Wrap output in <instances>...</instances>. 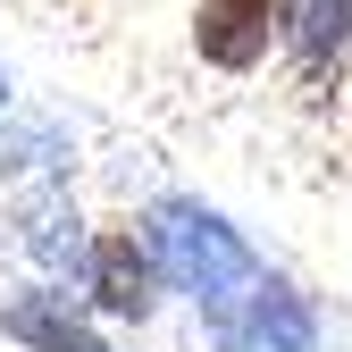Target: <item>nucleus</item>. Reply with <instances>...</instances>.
Returning <instances> with one entry per match:
<instances>
[{
  "label": "nucleus",
  "mask_w": 352,
  "mask_h": 352,
  "mask_svg": "<svg viewBox=\"0 0 352 352\" xmlns=\"http://www.w3.org/2000/svg\"><path fill=\"white\" fill-rule=\"evenodd\" d=\"M0 118H9V67H0Z\"/></svg>",
  "instance_id": "obj_9"
},
{
  "label": "nucleus",
  "mask_w": 352,
  "mask_h": 352,
  "mask_svg": "<svg viewBox=\"0 0 352 352\" xmlns=\"http://www.w3.org/2000/svg\"><path fill=\"white\" fill-rule=\"evenodd\" d=\"M210 344H218V352H319V311H311V294H302V285L269 277L235 319L210 327Z\"/></svg>",
  "instance_id": "obj_5"
},
{
  "label": "nucleus",
  "mask_w": 352,
  "mask_h": 352,
  "mask_svg": "<svg viewBox=\"0 0 352 352\" xmlns=\"http://www.w3.org/2000/svg\"><path fill=\"white\" fill-rule=\"evenodd\" d=\"M143 243H151V260H160L168 294H185L193 311H201V327L235 319L243 302L269 285L260 252H252L218 210H201V201H185V193H168V201L143 210Z\"/></svg>",
  "instance_id": "obj_1"
},
{
  "label": "nucleus",
  "mask_w": 352,
  "mask_h": 352,
  "mask_svg": "<svg viewBox=\"0 0 352 352\" xmlns=\"http://www.w3.org/2000/svg\"><path fill=\"white\" fill-rule=\"evenodd\" d=\"M344 76H352V59H344Z\"/></svg>",
  "instance_id": "obj_10"
},
{
  "label": "nucleus",
  "mask_w": 352,
  "mask_h": 352,
  "mask_svg": "<svg viewBox=\"0 0 352 352\" xmlns=\"http://www.w3.org/2000/svg\"><path fill=\"white\" fill-rule=\"evenodd\" d=\"M76 285H84V302H93L101 319H118V327H143V319L160 311V294H168V277H160L143 227H93Z\"/></svg>",
  "instance_id": "obj_2"
},
{
  "label": "nucleus",
  "mask_w": 352,
  "mask_h": 352,
  "mask_svg": "<svg viewBox=\"0 0 352 352\" xmlns=\"http://www.w3.org/2000/svg\"><path fill=\"white\" fill-rule=\"evenodd\" d=\"M0 336L25 344V352H118L101 336V311H93V302H67L59 277H42V285H25V294L0 302Z\"/></svg>",
  "instance_id": "obj_4"
},
{
  "label": "nucleus",
  "mask_w": 352,
  "mask_h": 352,
  "mask_svg": "<svg viewBox=\"0 0 352 352\" xmlns=\"http://www.w3.org/2000/svg\"><path fill=\"white\" fill-rule=\"evenodd\" d=\"M25 260H34V269L42 277H76L84 269V243H93V227H84V210L67 201V185H59V176H51V185H34L25 201H17V235H9Z\"/></svg>",
  "instance_id": "obj_6"
},
{
  "label": "nucleus",
  "mask_w": 352,
  "mask_h": 352,
  "mask_svg": "<svg viewBox=\"0 0 352 352\" xmlns=\"http://www.w3.org/2000/svg\"><path fill=\"white\" fill-rule=\"evenodd\" d=\"M285 51L302 59V76H344L352 59V0H294V17H285Z\"/></svg>",
  "instance_id": "obj_7"
},
{
  "label": "nucleus",
  "mask_w": 352,
  "mask_h": 352,
  "mask_svg": "<svg viewBox=\"0 0 352 352\" xmlns=\"http://www.w3.org/2000/svg\"><path fill=\"white\" fill-rule=\"evenodd\" d=\"M294 0H193V59L218 76H252L285 51Z\"/></svg>",
  "instance_id": "obj_3"
},
{
  "label": "nucleus",
  "mask_w": 352,
  "mask_h": 352,
  "mask_svg": "<svg viewBox=\"0 0 352 352\" xmlns=\"http://www.w3.org/2000/svg\"><path fill=\"white\" fill-rule=\"evenodd\" d=\"M59 160H67V126L59 118L0 126V176H9V185H25V176H59Z\"/></svg>",
  "instance_id": "obj_8"
}]
</instances>
